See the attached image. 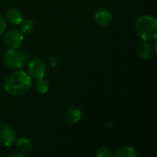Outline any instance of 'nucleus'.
<instances>
[{"instance_id": "nucleus-12", "label": "nucleus", "mask_w": 157, "mask_h": 157, "mask_svg": "<svg viewBox=\"0 0 157 157\" xmlns=\"http://www.w3.org/2000/svg\"><path fill=\"white\" fill-rule=\"evenodd\" d=\"M138 155L136 150L132 146H121L117 150L116 156L117 157H136Z\"/></svg>"}, {"instance_id": "nucleus-4", "label": "nucleus", "mask_w": 157, "mask_h": 157, "mask_svg": "<svg viewBox=\"0 0 157 157\" xmlns=\"http://www.w3.org/2000/svg\"><path fill=\"white\" fill-rule=\"evenodd\" d=\"M23 41V33L18 29H11L5 35V42L9 49H18Z\"/></svg>"}, {"instance_id": "nucleus-5", "label": "nucleus", "mask_w": 157, "mask_h": 157, "mask_svg": "<svg viewBox=\"0 0 157 157\" xmlns=\"http://www.w3.org/2000/svg\"><path fill=\"white\" fill-rule=\"evenodd\" d=\"M16 141V132L6 123L0 124V146L8 147Z\"/></svg>"}, {"instance_id": "nucleus-15", "label": "nucleus", "mask_w": 157, "mask_h": 157, "mask_svg": "<svg viewBox=\"0 0 157 157\" xmlns=\"http://www.w3.org/2000/svg\"><path fill=\"white\" fill-rule=\"evenodd\" d=\"M97 156L98 157H112L113 156V152L109 147L107 146H102L100 147L98 152H97Z\"/></svg>"}, {"instance_id": "nucleus-14", "label": "nucleus", "mask_w": 157, "mask_h": 157, "mask_svg": "<svg viewBox=\"0 0 157 157\" xmlns=\"http://www.w3.org/2000/svg\"><path fill=\"white\" fill-rule=\"evenodd\" d=\"M21 25V32L24 34H29L33 31L34 29V22L30 19H26L20 23Z\"/></svg>"}, {"instance_id": "nucleus-1", "label": "nucleus", "mask_w": 157, "mask_h": 157, "mask_svg": "<svg viewBox=\"0 0 157 157\" xmlns=\"http://www.w3.org/2000/svg\"><path fill=\"white\" fill-rule=\"evenodd\" d=\"M31 86V77L23 70H16L5 80L4 88L6 92L12 96H21L26 94Z\"/></svg>"}, {"instance_id": "nucleus-8", "label": "nucleus", "mask_w": 157, "mask_h": 157, "mask_svg": "<svg viewBox=\"0 0 157 157\" xmlns=\"http://www.w3.org/2000/svg\"><path fill=\"white\" fill-rule=\"evenodd\" d=\"M64 120L69 124H76L82 119V112L75 107H70L65 109L63 113Z\"/></svg>"}, {"instance_id": "nucleus-3", "label": "nucleus", "mask_w": 157, "mask_h": 157, "mask_svg": "<svg viewBox=\"0 0 157 157\" xmlns=\"http://www.w3.org/2000/svg\"><path fill=\"white\" fill-rule=\"evenodd\" d=\"M4 62L8 68L17 70L25 64L26 56L18 49H8L4 54Z\"/></svg>"}, {"instance_id": "nucleus-7", "label": "nucleus", "mask_w": 157, "mask_h": 157, "mask_svg": "<svg viewBox=\"0 0 157 157\" xmlns=\"http://www.w3.org/2000/svg\"><path fill=\"white\" fill-rule=\"evenodd\" d=\"M113 16L109 9L106 8H99L94 14V20L95 22L101 27L109 26L112 21Z\"/></svg>"}, {"instance_id": "nucleus-6", "label": "nucleus", "mask_w": 157, "mask_h": 157, "mask_svg": "<svg viewBox=\"0 0 157 157\" xmlns=\"http://www.w3.org/2000/svg\"><path fill=\"white\" fill-rule=\"evenodd\" d=\"M47 71L46 64L42 59L34 58L29 62V75L34 79H39L44 77Z\"/></svg>"}, {"instance_id": "nucleus-13", "label": "nucleus", "mask_w": 157, "mask_h": 157, "mask_svg": "<svg viewBox=\"0 0 157 157\" xmlns=\"http://www.w3.org/2000/svg\"><path fill=\"white\" fill-rule=\"evenodd\" d=\"M35 90L39 94H45L49 90V83L47 80H45L43 77L37 79L35 83Z\"/></svg>"}, {"instance_id": "nucleus-17", "label": "nucleus", "mask_w": 157, "mask_h": 157, "mask_svg": "<svg viewBox=\"0 0 157 157\" xmlns=\"http://www.w3.org/2000/svg\"><path fill=\"white\" fill-rule=\"evenodd\" d=\"M24 155V154H20V153H15V154H12V155H10L9 157H22Z\"/></svg>"}, {"instance_id": "nucleus-10", "label": "nucleus", "mask_w": 157, "mask_h": 157, "mask_svg": "<svg viewBox=\"0 0 157 157\" xmlns=\"http://www.w3.org/2000/svg\"><path fill=\"white\" fill-rule=\"evenodd\" d=\"M6 18L12 25H20L23 21V14L17 8H10L6 12Z\"/></svg>"}, {"instance_id": "nucleus-11", "label": "nucleus", "mask_w": 157, "mask_h": 157, "mask_svg": "<svg viewBox=\"0 0 157 157\" xmlns=\"http://www.w3.org/2000/svg\"><path fill=\"white\" fill-rule=\"evenodd\" d=\"M17 148L22 154L29 153L32 148V142L29 138L21 137L17 142Z\"/></svg>"}, {"instance_id": "nucleus-9", "label": "nucleus", "mask_w": 157, "mask_h": 157, "mask_svg": "<svg viewBox=\"0 0 157 157\" xmlns=\"http://www.w3.org/2000/svg\"><path fill=\"white\" fill-rule=\"evenodd\" d=\"M154 52L153 46L149 43V41L143 40L137 48V54L138 56L143 60H148L151 58L152 54Z\"/></svg>"}, {"instance_id": "nucleus-16", "label": "nucleus", "mask_w": 157, "mask_h": 157, "mask_svg": "<svg viewBox=\"0 0 157 157\" xmlns=\"http://www.w3.org/2000/svg\"><path fill=\"white\" fill-rule=\"evenodd\" d=\"M6 29V19H5L3 17L0 15V35L3 34V33L5 32Z\"/></svg>"}, {"instance_id": "nucleus-2", "label": "nucleus", "mask_w": 157, "mask_h": 157, "mask_svg": "<svg viewBox=\"0 0 157 157\" xmlns=\"http://www.w3.org/2000/svg\"><path fill=\"white\" fill-rule=\"evenodd\" d=\"M134 29L143 40H155L157 37L156 18L149 15H142L135 20Z\"/></svg>"}]
</instances>
